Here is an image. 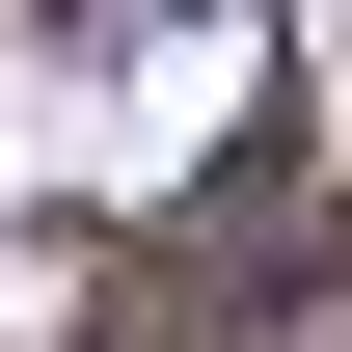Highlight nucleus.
Wrapping results in <instances>:
<instances>
[{"instance_id": "f257e3e1", "label": "nucleus", "mask_w": 352, "mask_h": 352, "mask_svg": "<svg viewBox=\"0 0 352 352\" xmlns=\"http://www.w3.org/2000/svg\"><path fill=\"white\" fill-rule=\"evenodd\" d=\"M0 325H28V271H0Z\"/></svg>"}]
</instances>
